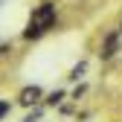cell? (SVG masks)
Returning a JSON list of instances; mask_svg holds the SVG:
<instances>
[{"label":"cell","mask_w":122,"mask_h":122,"mask_svg":"<svg viewBox=\"0 0 122 122\" xmlns=\"http://www.w3.org/2000/svg\"><path fill=\"white\" fill-rule=\"evenodd\" d=\"M6 113H9V102H6V99H0V119H3Z\"/></svg>","instance_id":"ba28073f"},{"label":"cell","mask_w":122,"mask_h":122,"mask_svg":"<svg viewBox=\"0 0 122 122\" xmlns=\"http://www.w3.org/2000/svg\"><path fill=\"white\" fill-rule=\"evenodd\" d=\"M61 99H64V90H52V93H50V99H47V102H50V105H58Z\"/></svg>","instance_id":"5b68a950"},{"label":"cell","mask_w":122,"mask_h":122,"mask_svg":"<svg viewBox=\"0 0 122 122\" xmlns=\"http://www.w3.org/2000/svg\"><path fill=\"white\" fill-rule=\"evenodd\" d=\"M38 116H41V108H35V111H32V113H26V119H23V122H35V119H38Z\"/></svg>","instance_id":"52a82bcc"},{"label":"cell","mask_w":122,"mask_h":122,"mask_svg":"<svg viewBox=\"0 0 122 122\" xmlns=\"http://www.w3.org/2000/svg\"><path fill=\"white\" fill-rule=\"evenodd\" d=\"M41 35H44V29H41L38 23H32V20H29L26 32H23V38H26V41H35V38H41Z\"/></svg>","instance_id":"277c9868"},{"label":"cell","mask_w":122,"mask_h":122,"mask_svg":"<svg viewBox=\"0 0 122 122\" xmlns=\"http://www.w3.org/2000/svg\"><path fill=\"white\" fill-rule=\"evenodd\" d=\"M116 47H119V32H111L108 38H105V47H102V58H113Z\"/></svg>","instance_id":"3957f363"},{"label":"cell","mask_w":122,"mask_h":122,"mask_svg":"<svg viewBox=\"0 0 122 122\" xmlns=\"http://www.w3.org/2000/svg\"><path fill=\"white\" fill-rule=\"evenodd\" d=\"M32 23H38L41 29H50V26L55 23V6H52V3L38 6V9L32 12Z\"/></svg>","instance_id":"6da1fadb"},{"label":"cell","mask_w":122,"mask_h":122,"mask_svg":"<svg viewBox=\"0 0 122 122\" xmlns=\"http://www.w3.org/2000/svg\"><path fill=\"white\" fill-rule=\"evenodd\" d=\"M38 99H41V87H38V84L23 87V93H20V105H26V108H29V105H35Z\"/></svg>","instance_id":"7a4b0ae2"},{"label":"cell","mask_w":122,"mask_h":122,"mask_svg":"<svg viewBox=\"0 0 122 122\" xmlns=\"http://www.w3.org/2000/svg\"><path fill=\"white\" fill-rule=\"evenodd\" d=\"M84 67H87V64H84V61H79V64H76V67H73V73H70V79H79V76L84 73Z\"/></svg>","instance_id":"8992f818"}]
</instances>
